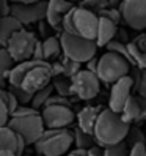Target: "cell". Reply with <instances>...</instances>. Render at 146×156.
<instances>
[{
	"label": "cell",
	"instance_id": "1",
	"mask_svg": "<svg viewBox=\"0 0 146 156\" xmlns=\"http://www.w3.org/2000/svg\"><path fill=\"white\" fill-rule=\"evenodd\" d=\"M129 131H131V123L124 122L120 112H115L110 107H107L102 109L101 115L97 118V123L94 128V137L101 147H107L126 140Z\"/></svg>",
	"mask_w": 146,
	"mask_h": 156
},
{
	"label": "cell",
	"instance_id": "2",
	"mask_svg": "<svg viewBox=\"0 0 146 156\" xmlns=\"http://www.w3.org/2000/svg\"><path fill=\"white\" fill-rule=\"evenodd\" d=\"M74 145V131L68 128H46L41 139L36 142L35 151L44 156H65Z\"/></svg>",
	"mask_w": 146,
	"mask_h": 156
},
{
	"label": "cell",
	"instance_id": "3",
	"mask_svg": "<svg viewBox=\"0 0 146 156\" xmlns=\"http://www.w3.org/2000/svg\"><path fill=\"white\" fill-rule=\"evenodd\" d=\"M60 40L63 46V52L72 60H77L80 63H87L90 58H93L97 52V43L96 40L85 38L79 33H68L61 32Z\"/></svg>",
	"mask_w": 146,
	"mask_h": 156
},
{
	"label": "cell",
	"instance_id": "4",
	"mask_svg": "<svg viewBox=\"0 0 146 156\" xmlns=\"http://www.w3.org/2000/svg\"><path fill=\"white\" fill-rule=\"evenodd\" d=\"M131 65L132 63L123 57L118 52L107 51L104 55L99 58V68H97V76L105 84H115L124 76H129L131 73Z\"/></svg>",
	"mask_w": 146,
	"mask_h": 156
},
{
	"label": "cell",
	"instance_id": "5",
	"mask_svg": "<svg viewBox=\"0 0 146 156\" xmlns=\"http://www.w3.org/2000/svg\"><path fill=\"white\" fill-rule=\"evenodd\" d=\"M8 126L13 128L17 134H21L29 145H35L46 131V125L41 112L22 117H11Z\"/></svg>",
	"mask_w": 146,
	"mask_h": 156
},
{
	"label": "cell",
	"instance_id": "6",
	"mask_svg": "<svg viewBox=\"0 0 146 156\" xmlns=\"http://www.w3.org/2000/svg\"><path fill=\"white\" fill-rule=\"evenodd\" d=\"M36 43H38V38H36L33 32L21 29L19 32L11 35V38L8 40L5 48L10 51V54L14 57L16 62H24L33 57Z\"/></svg>",
	"mask_w": 146,
	"mask_h": 156
},
{
	"label": "cell",
	"instance_id": "7",
	"mask_svg": "<svg viewBox=\"0 0 146 156\" xmlns=\"http://www.w3.org/2000/svg\"><path fill=\"white\" fill-rule=\"evenodd\" d=\"M101 79L96 73H91L87 68L80 69L77 74L72 77V88L74 95L82 101H90L99 95L101 90Z\"/></svg>",
	"mask_w": 146,
	"mask_h": 156
},
{
	"label": "cell",
	"instance_id": "8",
	"mask_svg": "<svg viewBox=\"0 0 146 156\" xmlns=\"http://www.w3.org/2000/svg\"><path fill=\"white\" fill-rule=\"evenodd\" d=\"M11 14L16 16L24 25L39 22V21L46 19V14H47V2L46 0L32 2V3L13 2L11 3Z\"/></svg>",
	"mask_w": 146,
	"mask_h": 156
},
{
	"label": "cell",
	"instance_id": "9",
	"mask_svg": "<svg viewBox=\"0 0 146 156\" xmlns=\"http://www.w3.org/2000/svg\"><path fill=\"white\" fill-rule=\"evenodd\" d=\"M120 10L123 14V21L131 29H146V0H123Z\"/></svg>",
	"mask_w": 146,
	"mask_h": 156
},
{
	"label": "cell",
	"instance_id": "10",
	"mask_svg": "<svg viewBox=\"0 0 146 156\" xmlns=\"http://www.w3.org/2000/svg\"><path fill=\"white\" fill-rule=\"evenodd\" d=\"M41 115L46 128H68L69 125L74 123L76 114L69 106H60V104H52L46 106L41 109Z\"/></svg>",
	"mask_w": 146,
	"mask_h": 156
},
{
	"label": "cell",
	"instance_id": "11",
	"mask_svg": "<svg viewBox=\"0 0 146 156\" xmlns=\"http://www.w3.org/2000/svg\"><path fill=\"white\" fill-rule=\"evenodd\" d=\"M99 19H101V16L97 13L88 10L85 6H80V5L76 6L74 22H76V29L79 35L90 38V40H96L97 30H99Z\"/></svg>",
	"mask_w": 146,
	"mask_h": 156
},
{
	"label": "cell",
	"instance_id": "12",
	"mask_svg": "<svg viewBox=\"0 0 146 156\" xmlns=\"http://www.w3.org/2000/svg\"><path fill=\"white\" fill-rule=\"evenodd\" d=\"M52 77L53 76H52L50 62H46V63H42V65H38V66L32 68L29 73H27L19 87H22L24 90H27V91H30V93L35 95L38 90L44 88L46 85H49Z\"/></svg>",
	"mask_w": 146,
	"mask_h": 156
},
{
	"label": "cell",
	"instance_id": "13",
	"mask_svg": "<svg viewBox=\"0 0 146 156\" xmlns=\"http://www.w3.org/2000/svg\"><path fill=\"white\" fill-rule=\"evenodd\" d=\"M134 91V80L131 76H124L120 80L112 84L110 96H108V107L115 112H121L126 106L127 99L132 96Z\"/></svg>",
	"mask_w": 146,
	"mask_h": 156
},
{
	"label": "cell",
	"instance_id": "14",
	"mask_svg": "<svg viewBox=\"0 0 146 156\" xmlns=\"http://www.w3.org/2000/svg\"><path fill=\"white\" fill-rule=\"evenodd\" d=\"M76 6L74 2L71 0H47V14H46V21H47L55 32H63V17L68 11H71Z\"/></svg>",
	"mask_w": 146,
	"mask_h": 156
},
{
	"label": "cell",
	"instance_id": "15",
	"mask_svg": "<svg viewBox=\"0 0 146 156\" xmlns=\"http://www.w3.org/2000/svg\"><path fill=\"white\" fill-rule=\"evenodd\" d=\"M102 112L101 106H85L80 109V112L77 114V126L82 128L83 131L94 134V128L97 123V118Z\"/></svg>",
	"mask_w": 146,
	"mask_h": 156
},
{
	"label": "cell",
	"instance_id": "16",
	"mask_svg": "<svg viewBox=\"0 0 146 156\" xmlns=\"http://www.w3.org/2000/svg\"><path fill=\"white\" fill-rule=\"evenodd\" d=\"M47 60H35V58H29V60H24V62H19L17 65H14V68L10 71L8 74V84L11 85H21V82L24 79V76L29 73L32 68L38 66V65H42Z\"/></svg>",
	"mask_w": 146,
	"mask_h": 156
},
{
	"label": "cell",
	"instance_id": "17",
	"mask_svg": "<svg viewBox=\"0 0 146 156\" xmlns=\"http://www.w3.org/2000/svg\"><path fill=\"white\" fill-rule=\"evenodd\" d=\"M118 24H115L113 21L107 19V17H102L99 19V30H97V38L96 43L99 48H105V46L110 43L112 40L116 38L118 35Z\"/></svg>",
	"mask_w": 146,
	"mask_h": 156
},
{
	"label": "cell",
	"instance_id": "18",
	"mask_svg": "<svg viewBox=\"0 0 146 156\" xmlns=\"http://www.w3.org/2000/svg\"><path fill=\"white\" fill-rule=\"evenodd\" d=\"M21 29H24V24L16 16L13 14L2 16V19H0V44L5 48L8 40L11 38V35L19 32Z\"/></svg>",
	"mask_w": 146,
	"mask_h": 156
},
{
	"label": "cell",
	"instance_id": "19",
	"mask_svg": "<svg viewBox=\"0 0 146 156\" xmlns=\"http://www.w3.org/2000/svg\"><path fill=\"white\" fill-rule=\"evenodd\" d=\"M19 134L10 126H0V150H11L17 154Z\"/></svg>",
	"mask_w": 146,
	"mask_h": 156
},
{
	"label": "cell",
	"instance_id": "20",
	"mask_svg": "<svg viewBox=\"0 0 146 156\" xmlns=\"http://www.w3.org/2000/svg\"><path fill=\"white\" fill-rule=\"evenodd\" d=\"M123 120L127 122V123H135V122H140V117H141V107H140V103L137 96H131L127 99L126 106L123 107V111L120 112Z\"/></svg>",
	"mask_w": 146,
	"mask_h": 156
},
{
	"label": "cell",
	"instance_id": "21",
	"mask_svg": "<svg viewBox=\"0 0 146 156\" xmlns=\"http://www.w3.org/2000/svg\"><path fill=\"white\" fill-rule=\"evenodd\" d=\"M42 46H44V55L47 62H53L58 60L60 55L63 54V46H61V40L57 36H47L42 40Z\"/></svg>",
	"mask_w": 146,
	"mask_h": 156
},
{
	"label": "cell",
	"instance_id": "22",
	"mask_svg": "<svg viewBox=\"0 0 146 156\" xmlns=\"http://www.w3.org/2000/svg\"><path fill=\"white\" fill-rule=\"evenodd\" d=\"M52 84H53V87H55V91L58 95H63L66 98L76 96L74 95V88H72V77H68L65 74L53 76L52 77Z\"/></svg>",
	"mask_w": 146,
	"mask_h": 156
},
{
	"label": "cell",
	"instance_id": "23",
	"mask_svg": "<svg viewBox=\"0 0 146 156\" xmlns=\"http://www.w3.org/2000/svg\"><path fill=\"white\" fill-rule=\"evenodd\" d=\"M74 144L76 147H79V148H91L93 145H96V137L94 134H91V133H87L83 131L82 128L76 126V129H74Z\"/></svg>",
	"mask_w": 146,
	"mask_h": 156
},
{
	"label": "cell",
	"instance_id": "24",
	"mask_svg": "<svg viewBox=\"0 0 146 156\" xmlns=\"http://www.w3.org/2000/svg\"><path fill=\"white\" fill-rule=\"evenodd\" d=\"M14 62L16 60L10 54V51L2 46V49H0V74H2L3 80H8V74L14 68Z\"/></svg>",
	"mask_w": 146,
	"mask_h": 156
},
{
	"label": "cell",
	"instance_id": "25",
	"mask_svg": "<svg viewBox=\"0 0 146 156\" xmlns=\"http://www.w3.org/2000/svg\"><path fill=\"white\" fill-rule=\"evenodd\" d=\"M53 90H55V87H53V84H49V85H46L44 88L38 90L36 93L33 95V99H32V106L35 109H42L46 106V103H47V99L52 96L53 93Z\"/></svg>",
	"mask_w": 146,
	"mask_h": 156
},
{
	"label": "cell",
	"instance_id": "26",
	"mask_svg": "<svg viewBox=\"0 0 146 156\" xmlns=\"http://www.w3.org/2000/svg\"><path fill=\"white\" fill-rule=\"evenodd\" d=\"M127 49H129L131 55L134 58V65L140 66L141 69H146V51L138 48L134 41H129L127 43Z\"/></svg>",
	"mask_w": 146,
	"mask_h": 156
},
{
	"label": "cell",
	"instance_id": "27",
	"mask_svg": "<svg viewBox=\"0 0 146 156\" xmlns=\"http://www.w3.org/2000/svg\"><path fill=\"white\" fill-rule=\"evenodd\" d=\"M129 153H131V145L127 144V140L104 147V156H129Z\"/></svg>",
	"mask_w": 146,
	"mask_h": 156
},
{
	"label": "cell",
	"instance_id": "28",
	"mask_svg": "<svg viewBox=\"0 0 146 156\" xmlns=\"http://www.w3.org/2000/svg\"><path fill=\"white\" fill-rule=\"evenodd\" d=\"M0 101L8 106V109L11 111V115L16 112V109L21 106L19 99L16 98V95L13 93L10 88H2V90H0Z\"/></svg>",
	"mask_w": 146,
	"mask_h": 156
},
{
	"label": "cell",
	"instance_id": "29",
	"mask_svg": "<svg viewBox=\"0 0 146 156\" xmlns=\"http://www.w3.org/2000/svg\"><path fill=\"white\" fill-rule=\"evenodd\" d=\"M105 48L108 49V51H112V52H118V54H121L123 57H126L127 60H129L132 65H134V58H132V55H131V52H129V49H127V44H124V43H121L120 40H112L110 43H108Z\"/></svg>",
	"mask_w": 146,
	"mask_h": 156
},
{
	"label": "cell",
	"instance_id": "30",
	"mask_svg": "<svg viewBox=\"0 0 146 156\" xmlns=\"http://www.w3.org/2000/svg\"><path fill=\"white\" fill-rule=\"evenodd\" d=\"M8 88H10L13 93L16 95V98L19 99V103H21V104H32L33 93H30V91L24 90V88L19 87V85H11V84H8Z\"/></svg>",
	"mask_w": 146,
	"mask_h": 156
},
{
	"label": "cell",
	"instance_id": "31",
	"mask_svg": "<svg viewBox=\"0 0 146 156\" xmlns=\"http://www.w3.org/2000/svg\"><path fill=\"white\" fill-rule=\"evenodd\" d=\"M74 13H76V6L72 8L71 11H68L63 17V22H61V27H63V32H68V33H77V29H76V22H74Z\"/></svg>",
	"mask_w": 146,
	"mask_h": 156
},
{
	"label": "cell",
	"instance_id": "32",
	"mask_svg": "<svg viewBox=\"0 0 146 156\" xmlns=\"http://www.w3.org/2000/svg\"><path fill=\"white\" fill-rule=\"evenodd\" d=\"M80 6H85V8H88V10L99 14L104 8L108 6V0H82Z\"/></svg>",
	"mask_w": 146,
	"mask_h": 156
},
{
	"label": "cell",
	"instance_id": "33",
	"mask_svg": "<svg viewBox=\"0 0 146 156\" xmlns=\"http://www.w3.org/2000/svg\"><path fill=\"white\" fill-rule=\"evenodd\" d=\"M99 16L102 17H107V19L113 21L115 24H120L123 21V14H121V10L120 8H115V6H107L104 10L99 13Z\"/></svg>",
	"mask_w": 146,
	"mask_h": 156
},
{
	"label": "cell",
	"instance_id": "34",
	"mask_svg": "<svg viewBox=\"0 0 146 156\" xmlns=\"http://www.w3.org/2000/svg\"><path fill=\"white\" fill-rule=\"evenodd\" d=\"M144 139H146V133H141V129H138V128H132L131 126V131H129V134H127V137H126L127 144L132 147L137 142H144Z\"/></svg>",
	"mask_w": 146,
	"mask_h": 156
},
{
	"label": "cell",
	"instance_id": "35",
	"mask_svg": "<svg viewBox=\"0 0 146 156\" xmlns=\"http://www.w3.org/2000/svg\"><path fill=\"white\" fill-rule=\"evenodd\" d=\"M11 117L13 115H11V111L8 109V106L0 101V126H8Z\"/></svg>",
	"mask_w": 146,
	"mask_h": 156
},
{
	"label": "cell",
	"instance_id": "36",
	"mask_svg": "<svg viewBox=\"0 0 146 156\" xmlns=\"http://www.w3.org/2000/svg\"><path fill=\"white\" fill-rule=\"evenodd\" d=\"M129 156H146V142H137L131 147Z\"/></svg>",
	"mask_w": 146,
	"mask_h": 156
},
{
	"label": "cell",
	"instance_id": "37",
	"mask_svg": "<svg viewBox=\"0 0 146 156\" xmlns=\"http://www.w3.org/2000/svg\"><path fill=\"white\" fill-rule=\"evenodd\" d=\"M38 29H39V35L44 36V38H47V36H52V35H50V29L53 30V27H52L47 21H46V19H42V21L38 22Z\"/></svg>",
	"mask_w": 146,
	"mask_h": 156
},
{
	"label": "cell",
	"instance_id": "38",
	"mask_svg": "<svg viewBox=\"0 0 146 156\" xmlns=\"http://www.w3.org/2000/svg\"><path fill=\"white\" fill-rule=\"evenodd\" d=\"M32 58H35V60H46L42 41L38 40V43H36V46H35V51H33V57H32Z\"/></svg>",
	"mask_w": 146,
	"mask_h": 156
},
{
	"label": "cell",
	"instance_id": "39",
	"mask_svg": "<svg viewBox=\"0 0 146 156\" xmlns=\"http://www.w3.org/2000/svg\"><path fill=\"white\" fill-rule=\"evenodd\" d=\"M50 68H52V76H60L65 73V65H63L60 60L50 62Z\"/></svg>",
	"mask_w": 146,
	"mask_h": 156
},
{
	"label": "cell",
	"instance_id": "40",
	"mask_svg": "<svg viewBox=\"0 0 146 156\" xmlns=\"http://www.w3.org/2000/svg\"><path fill=\"white\" fill-rule=\"evenodd\" d=\"M11 0H0V6H2V10H0V14L2 16H8L11 14Z\"/></svg>",
	"mask_w": 146,
	"mask_h": 156
},
{
	"label": "cell",
	"instance_id": "41",
	"mask_svg": "<svg viewBox=\"0 0 146 156\" xmlns=\"http://www.w3.org/2000/svg\"><path fill=\"white\" fill-rule=\"evenodd\" d=\"M85 65H87V69L88 71H91V73H96V74H97V68H99V58L94 55L93 58H90L87 63H85Z\"/></svg>",
	"mask_w": 146,
	"mask_h": 156
},
{
	"label": "cell",
	"instance_id": "42",
	"mask_svg": "<svg viewBox=\"0 0 146 156\" xmlns=\"http://www.w3.org/2000/svg\"><path fill=\"white\" fill-rule=\"evenodd\" d=\"M88 156H104V147L99 144L93 145L91 148H88Z\"/></svg>",
	"mask_w": 146,
	"mask_h": 156
},
{
	"label": "cell",
	"instance_id": "43",
	"mask_svg": "<svg viewBox=\"0 0 146 156\" xmlns=\"http://www.w3.org/2000/svg\"><path fill=\"white\" fill-rule=\"evenodd\" d=\"M137 95L146 96V69H143V77H141V82L138 85V90H137Z\"/></svg>",
	"mask_w": 146,
	"mask_h": 156
},
{
	"label": "cell",
	"instance_id": "44",
	"mask_svg": "<svg viewBox=\"0 0 146 156\" xmlns=\"http://www.w3.org/2000/svg\"><path fill=\"white\" fill-rule=\"evenodd\" d=\"M137 99H138L140 107H141V117H140V122H141V120H146V96L137 95Z\"/></svg>",
	"mask_w": 146,
	"mask_h": 156
},
{
	"label": "cell",
	"instance_id": "45",
	"mask_svg": "<svg viewBox=\"0 0 146 156\" xmlns=\"http://www.w3.org/2000/svg\"><path fill=\"white\" fill-rule=\"evenodd\" d=\"M116 40H120L121 43L127 44V43H129V35H127V32H126V30H123V29H118V35H116Z\"/></svg>",
	"mask_w": 146,
	"mask_h": 156
},
{
	"label": "cell",
	"instance_id": "46",
	"mask_svg": "<svg viewBox=\"0 0 146 156\" xmlns=\"http://www.w3.org/2000/svg\"><path fill=\"white\" fill-rule=\"evenodd\" d=\"M134 43L138 46V48L144 49L146 51V35H140V36H137V38L134 40Z\"/></svg>",
	"mask_w": 146,
	"mask_h": 156
},
{
	"label": "cell",
	"instance_id": "47",
	"mask_svg": "<svg viewBox=\"0 0 146 156\" xmlns=\"http://www.w3.org/2000/svg\"><path fill=\"white\" fill-rule=\"evenodd\" d=\"M0 156H17V154L11 150H0Z\"/></svg>",
	"mask_w": 146,
	"mask_h": 156
},
{
	"label": "cell",
	"instance_id": "48",
	"mask_svg": "<svg viewBox=\"0 0 146 156\" xmlns=\"http://www.w3.org/2000/svg\"><path fill=\"white\" fill-rule=\"evenodd\" d=\"M16 2H22V3H32V2H39V0H16Z\"/></svg>",
	"mask_w": 146,
	"mask_h": 156
},
{
	"label": "cell",
	"instance_id": "49",
	"mask_svg": "<svg viewBox=\"0 0 146 156\" xmlns=\"http://www.w3.org/2000/svg\"><path fill=\"white\" fill-rule=\"evenodd\" d=\"M71 2H74V3H76V2H79V3H80V2H82V0H71Z\"/></svg>",
	"mask_w": 146,
	"mask_h": 156
},
{
	"label": "cell",
	"instance_id": "50",
	"mask_svg": "<svg viewBox=\"0 0 146 156\" xmlns=\"http://www.w3.org/2000/svg\"><path fill=\"white\" fill-rule=\"evenodd\" d=\"M65 156H76V154H72V153H68V154H65Z\"/></svg>",
	"mask_w": 146,
	"mask_h": 156
},
{
	"label": "cell",
	"instance_id": "51",
	"mask_svg": "<svg viewBox=\"0 0 146 156\" xmlns=\"http://www.w3.org/2000/svg\"><path fill=\"white\" fill-rule=\"evenodd\" d=\"M38 156H44V154H38Z\"/></svg>",
	"mask_w": 146,
	"mask_h": 156
},
{
	"label": "cell",
	"instance_id": "52",
	"mask_svg": "<svg viewBox=\"0 0 146 156\" xmlns=\"http://www.w3.org/2000/svg\"><path fill=\"white\" fill-rule=\"evenodd\" d=\"M11 2H16V0H11Z\"/></svg>",
	"mask_w": 146,
	"mask_h": 156
},
{
	"label": "cell",
	"instance_id": "53",
	"mask_svg": "<svg viewBox=\"0 0 146 156\" xmlns=\"http://www.w3.org/2000/svg\"><path fill=\"white\" fill-rule=\"evenodd\" d=\"M144 142H146V139H144Z\"/></svg>",
	"mask_w": 146,
	"mask_h": 156
}]
</instances>
